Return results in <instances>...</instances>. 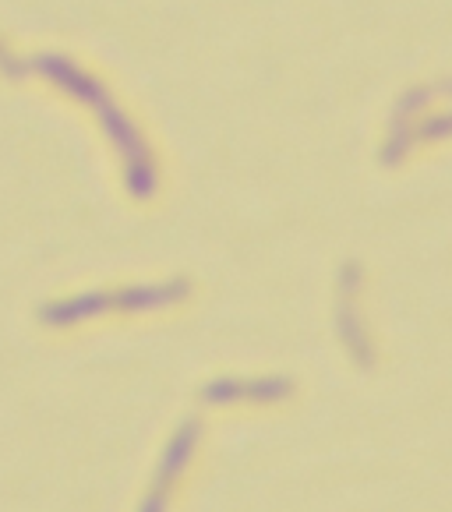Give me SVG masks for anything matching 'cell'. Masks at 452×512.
Returning <instances> with one entry per match:
<instances>
[{
	"label": "cell",
	"mask_w": 452,
	"mask_h": 512,
	"mask_svg": "<svg viewBox=\"0 0 452 512\" xmlns=\"http://www.w3.org/2000/svg\"><path fill=\"white\" fill-rule=\"evenodd\" d=\"M0 71H8V75H15V78H18V75H25V68H22L18 61H11L4 46H0Z\"/></svg>",
	"instance_id": "6da1fadb"
}]
</instances>
